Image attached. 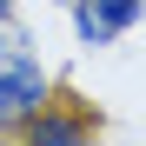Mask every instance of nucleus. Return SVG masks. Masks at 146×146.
<instances>
[{"instance_id": "nucleus-1", "label": "nucleus", "mask_w": 146, "mask_h": 146, "mask_svg": "<svg viewBox=\"0 0 146 146\" xmlns=\"http://www.w3.org/2000/svg\"><path fill=\"white\" fill-rule=\"evenodd\" d=\"M46 93H53L46 66L27 53V46H20V53L7 60V73H0V126H27V119H33L40 106H53Z\"/></svg>"}, {"instance_id": "nucleus-2", "label": "nucleus", "mask_w": 146, "mask_h": 146, "mask_svg": "<svg viewBox=\"0 0 146 146\" xmlns=\"http://www.w3.org/2000/svg\"><path fill=\"white\" fill-rule=\"evenodd\" d=\"M66 7H73V33L86 46H113L119 33L146 20V0H66Z\"/></svg>"}, {"instance_id": "nucleus-3", "label": "nucleus", "mask_w": 146, "mask_h": 146, "mask_svg": "<svg viewBox=\"0 0 146 146\" xmlns=\"http://www.w3.org/2000/svg\"><path fill=\"white\" fill-rule=\"evenodd\" d=\"M20 133H27V146H80L86 139V119H66V113H46L40 106Z\"/></svg>"}, {"instance_id": "nucleus-4", "label": "nucleus", "mask_w": 146, "mask_h": 146, "mask_svg": "<svg viewBox=\"0 0 146 146\" xmlns=\"http://www.w3.org/2000/svg\"><path fill=\"white\" fill-rule=\"evenodd\" d=\"M20 53V40H7V33H0V73H7V60Z\"/></svg>"}, {"instance_id": "nucleus-5", "label": "nucleus", "mask_w": 146, "mask_h": 146, "mask_svg": "<svg viewBox=\"0 0 146 146\" xmlns=\"http://www.w3.org/2000/svg\"><path fill=\"white\" fill-rule=\"evenodd\" d=\"M7 20H13V0H0V27H7Z\"/></svg>"}]
</instances>
